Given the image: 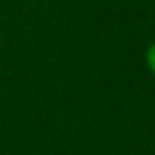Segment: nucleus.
Returning <instances> with one entry per match:
<instances>
[{"label": "nucleus", "mask_w": 155, "mask_h": 155, "mask_svg": "<svg viewBox=\"0 0 155 155\" xmlns=\"http://www.w3.org/2000/svg\"><path fill=\"white\" fill-rule=\"evenodd\" d=\"M147 65L151 69V73L155 75V43H151V47L147 49Z\"/></svg>", "instance_id": "1"}]
</instances>
